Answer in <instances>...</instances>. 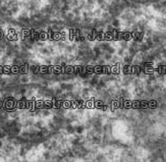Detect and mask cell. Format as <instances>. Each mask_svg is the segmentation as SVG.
Here are the masks:
<instances>
[{
  "label": "cell",
  "mask_w": 166,
  "mask_h": 162,
  "mask_svg": "<svg viewBox=\"0 0 166 162\" xmlns=\"http://www.w3.org/2000/svg\"><path fill=\"white\" fill-rule=\"evenodd\" d=\"M2 7L11 13L40 15L49 9L52 0H0Z\"/></svg>",
  "instance_id": "cell-2"
},
{
  "label": "cell",
  "mask_w": 166,
  "mask_h": 162,
  "mask_svg": "<svg viewBox=\"0 0 166 162\" xmlns=\"http://www.w3.org/2000/svg\"><path fill=\"white\" fill-rule=\"evenodd\" d=\"M67 15L86 18L106 15L113 5V0H61Z\"/></svg>",
  "instance_id": "cell-1"
}]
</instances>
